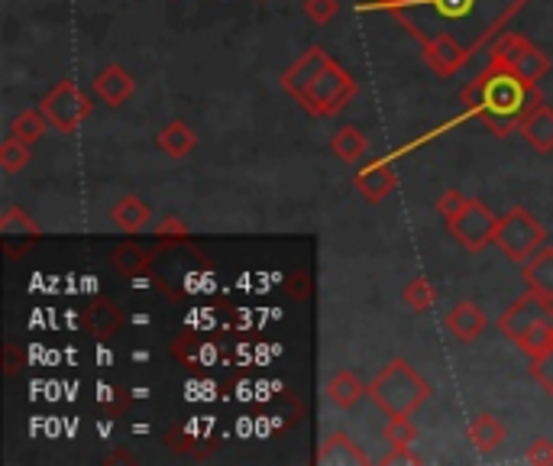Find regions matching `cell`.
Instances as JSON below:
<instances>
[{"label":"cell","mask_w":553,"mask_h":466,"mask_svg":"<svg viewBox=\"0 0 553 466\" xmlns=\"http://www.w3.org/2000/svg\"><path fill=\"white\" fill-rule=\"evenodd\" d=\"M518 7L521 0H398L395 17L424 43L453 36L466 49H476Z\"/></svg>","instance_id":"cell-1"},{"label":"cell","mask_w":553,"mask_h":466,"mask_svg":"<svg viewBox=\"0 0 553 466\" xmlns=\"http://www.w3.org/2000/svg\"><path fill=\"white\" fill-rule=\"evenodd\" d=\"M463 101L473 104V111L499 136H508L515 127H521V120L541 104L531 85H524L508 68H495V65L489 75H482L469 88H463Z\"/></svg>","instance_id":"cell-2"},{"label":"cell","mask_w":553,"mask_h":466,"mask_svg":"<svg viewBox=\"0 0 553 466\" xmlns=\"http://www.w3.org/2000/svg\"><path fill=\"white\" fill-rule=\"evenodd\" d=\"M366 395L372 399L382 415L389 418H411L427 399H431V382L405 360H392L366 386Z\"/></svg>","instance_id":"cell-3"},{"label":"cell","mask_w":553,"mask_h":466,"mask_svg":"<svg viewBox=\"0 0 553 466\" xmlns=\"http://www.w3.org/2000/svg\"><path fill=\"white\" fill-rule=\"evenodd\" d=\"M547 240V230L541 221H534L531 211L511 208L505 217H499L495 227V246L511 259V263H528Z\"/></svg>","instance_id":"cell-4"},{"label":"cell","mask_w":553,"mask_h":466,"mask_svg":"<svg viewBox=\"0 0 553 466\" xmlns=\"http://www.w3.org/2000/svg\"><path fill=\"white\" fill-rule=\"evenodd\" d=\"M353 94H356V81L350 78L347 68H340L334 59H330L324 65V72L317 75L311 85H308V91H304L301 98H298V104L308 114L327 117V114L343 111V107L353 101Z\"/></svg>","instance_id":"cell-5"},{"label":"cell","mask_w":553,"mask_h":466,"mask_svg":"<svg viewBox=\"0 0 553 466\" xmlns=\"http://www.w3.org/2000/svg\"><path fill=\"white\" fill-rule=\"evenodd\" d=\"M492 65L515 72L524 81V85H531V88H537V81H541L550 72V59L544 56V49L531 46L528 39L515 36V33H508V36L499 39V43H495V49H492Z\"/></svg>","instance_id":"cell-6"},{"label":"cell","mask_w":553,"mask_h":466,"mask_svg":"<svg viewBox=\"0 0 553 466\" xmlns=\"http://www.w3.org/2000/svg\"><path fill=\"white\" fill-rule=\"evenodd\" d=\"M39 111L46 114V120L52 123V130L75 133L81 123L94 114V101L75 85V81H59V85H55L43 98Z\"/></svg>","instance_id":"cell-7"},{"label":"cell","mask_w":553,"mask_h":466,"mask_svg":"<svg viewBox=\"0 0 553 466\" xmlns=\"http://www.w3.org/2000/svg\"><path fill=\"white\" fill-rule=\"evenodd\" d=\"M495 227H499V217H495L489 204L479 198H469L463 204V211L447 221L450 237L460 243L466 253H479V250H486L489 243H495Z\"/></svg>","instance_id":"cell-8"},{"label":"cell","mask_w":553,"mask_h":466,"mask_svg":"<svg viewBox=\"0 0 553 466\" xmlns=\"http://www.w3.org/2000/svg\"><path fill=\"white\" fill-rule=\"evenodd\" d=\"M534 324H553V301L544 298V295H534L528 292L524 298H518L515 305H511L502 318H499V331L508 337V340H518L528 327Z\"/></svg>","instance_id":"cell-9"},{"label":"cell","mask_w":553,"mask_h":466,"mask_svg":"<svg viewBox=\"0 0 553 466\" xmlns=\"http://www.w3.org/2000/svg\"><path fill=\"white\" fill-rule=\"evenodd\" d=\"M466 59H469V49L463 43H456L453 36H434V39H427L424 43V62L444 78L460 72V68L466 65Z\"/></svg>","instance_id":"cell-10"},{"label":"cell","mask_w":553,"mask_h":466,"mask_svg":"<svg viewBox=\"0 0 553 466\" xmlns=\"http://www.w3.org/2000/svg\"><path fill=\"white\" fill-rule=\"evenodd\" d=\"M327 62H330L327 52H324L321 46H311V49L304 52V56H301L292 68H288L285 75H282V91H288V94H292V98L298 101L301 94L308 91L311 81L324 72V65H327Z\"/></svg>","instance_id":"cell-11"},{"label":"cell","mask_w":553,"mask_h":466,"mask_svg":"<svg viewBox=\"0 0 553 466\" xmlns=\"http://www.w3.org/2000/svg\"><path fill=\"white\" fill-rule=\"evenodd\" d=\"M91 91H94V98L104 101L107 107H120L130 101V94L136 91V81L130 72H123L120 65H107L104 72L94 75Z\"/></svg>","instance_id":"cell-12"},{"label":"cell","mask_w":553,"mask_h":466,"mask_svg":"<svg viewBox=\"0 0 553 466\" xmlns=\"http://www.w3.org/2000/svg\"><path fill=\"white\" fill-rule=\"evenodd\" d=\"M447 331L460 340V344H473V340L486 331V311H482L476 301H460V305H453L450 314H447Z\"/></svg>","instance_id":"cell-13"},{"label":"cell","mask_w":553,"mask_h":466,"mask_svg":"<svg viewBox=\"0 0 553 466\" xmlns=\"http://www.w3.org/2000/svg\"><path fill=\"white\" fill-rule=\"evenodd\" d=\"M81 324H85V331H88L91 337L110 340V337H114V334L120 331L123 314H120V308H117L110 298H94L91 305L85 308V314H81Z\"/></svg>","instance_id":"cell-14"},{"label":"cell","mask_w":553,"mask_h":466,"mask_svg":"<svg viewBox=\"0 0 553 466\" xmlns=\"http://www.w3.org/2000/svg\"><path fill=\"white\" fill-rule=\"evenodd\" d=\"M524 289L553 301V246H541L521 269Z\"/></svg>","instance_id":"cell-15"},{"label":"cell","mask_w":553,"mask_h":466,"mask_svg":"<svg viewBox=\"0 0 553 466\" xmlns=\"http://www.w3.org/2000/svg\"><path fill=\"white\" fill-rule=\"evenodd\" d=\"M395 185H398V175H395V169L389 166V162H376V166H369V169H363L356 175V191L372 204L389 198L395 191Z\"/></svg>","instance_id":"cell-16"},{"label":"cell","mask_w":553,"mask_h":466,"mask_svg":"<svg viewBox=\"0 0 553 466\" xmlns=\"http://www.w3.org/2000/svg\"><path fill=\"white\" fill-rule=\"evenodd\" d=\"M317 463L321 466H363L369 463V457L359 450L347 434H327L321 441V450H317Z\"/></svg>","instance_id":"cell-17"},{"label":"cell","mask_w":553,"mask_h":466,"mask_svg":"<svg viewBox=\"0 0 553 466\" xmlns=\"http://www.w3.org/2000/svg\"><path fill=\"white\" fill-rule=\"evenodd\" d=\"M521 136L528 140L537 153H550L553 149V107H547L544 101L534 107V111L521 120Z\"/></svg>","instance_id":"cell-18"},{"label":"cell","mask_w":553,"mask_h":466,"mask_svg":"<svg viewBox=\"0 0 553 466\" xmlns=\"http://www.w3.org/2000/svg\"><path fill=\"white\" fill-rule=\"evenodd\" d=\"M156 146L162 149L165 156H172V159H185V156L195 153L198 136H195V130H191L185 120H169V123H165V127L159 130Z\"/></svg>","instance_id":"cell-19"},{"label":"cell","mask_w":553,"mask_h":466,"mask_svg":"<svg viewBox=\"0 0 553 466\" xmlns=\"http://www.w3.org/2000/svg\"><path fill=\"white\" fill-rule=\"evenodd\" d=\"M110 266H114V269L120 272V276L140 279V276H149L152 256L143 250L140 243H123V246H117L114 253H110Z\"/></svg>","instance_id":"cell-20"},{"label":"cell","mask_w":553,"mask_h":466,"mask_svg":"<svg viewBox=\"0 0 553 466\" xmlns=\"http://www.w3.org/2000/svg\"><path fill=\"white\" fill-rule=\"evenodd\" d=\"M110 217H114V224H117L123 233H140V230L149 227L152 211L146 208V201H140L136 195H123V198L114 204V211H110Z\"/></svg>","instance_id":"cell-21"},{"label":"cell","mask_w":553,"mask_h":466,"mask_svg":"<svg viewBox=\"0 0 553 466\" xmlns=\"http://www.w3.org/2000/svg\"><path fill=\"white\" fill-rule=\"evenodd\" d=\"M469 441L479 454H492L505 444V424L495 415H476L469 421Z\"/></svg>","instance_id":"cell-22"},{"label":"cell","mask_w":553,"mask_h":466,"mask_svg":"<svg viewBox=\"0 0 553 466\" xmlns=\"http://www.w3.org/2000/svg\"><path fill=\"white\" fill-rule=\"evenodd\" d=\"M324 392H327V399L334 402L337 408H353L366 395V386L350 373V369H343V373H334L327 379Z\"/></svg>","instance_id":"cell-23"},{"label":"cell","mask_w":553,"mask_h":466,"mask_svg":"<svg viewBox=\"0 0 553 466\" xmlns=\"http://www.w3.org/2000/svg\"><path fill=\"white\" fill-rule=\"evenodd\" d=\"M330 149H334V156L340 162H359L366 156L369 140H366L363 130L353 127V123H347V127H340L334 136H330Z\"/></svg>","instance_id":"cell-24"},{"label":"cell","mask_w":553,"mask_h":466,"mask_svg":"<svg viewBox=\"0 0 553 466\" xmlns=\"http://www.w3.org/2000/svg\"><path fill=\"white\" fill-rule=\"evenodd\" d=\"M46 127H49V120H46L43 111H23V114L13 117V123H10V136H17V140H23L26 146H33V143L43 140Z\"/></svg>","instance_id":"cell-25"},{"label":"cell","mask_w":553,"mask_h":466,"mask_svg":"<svg viewBox=\"0 0 553 466\" xmlns=\"http://www.w3.org/2000/svg\"><path fill=\"white\" fill-rule=\"evenodd\" d=\"M402 298H405V305L411 308V311H431L434 305H437V289H434V282L431 279H411L408 285H405V292H402Z\"/></svg>","instance_id":"cell-26"},{"label":"cell","mask_w":553,"mask_h":466,"mask_svg":"<svg viewBox=\"0 0 553 466\" xmlns=\"http://www.w3.org/2000/svg\"><path fill=\"white\" fill-rule=\"evenodd\" d=\"M0 233L10 240V237H39V224L33 221L30 214L20 211V208H10L4 217H0Z\"/></svg>","instance_id":"cell-27"},{"label":"cell","mask_w":553,"mask_h":466,"mask_svg":"<svg viewBox=\"0 0 553 466\" xmlns=\"http://www.w3.org/2000/svg\"><path fill=\"white\" fill-rule=\"evenodd\" d=\"M518 350H524L534 360V356H541L544 350H550L553 347V324H534V327H528L518 340Z\"/></svg>","instance_id":"cell-28"},{"label":"cell","mask_w":553,"mask_h":466,"mask_svg":"<svg viewBox=\"0 0 553 466\" xmlns=\"http://www.w3.org/2000/svg\"><path fill=\"white\" fill-rule=\"evenodd\" d=\"M30 159H33L30 146L17 140V136H7L4 146H0V169L4 172H20V169H26V162Z\"/></svg>","instance_id":"cell-29"},{"label":"cell","mask_w":553,"mask_h":466,"mask_svg":"<svg viewBox=\"0 0 553 466\" xmlns=\"http://www.w3.org/2000/svg\"><path fill=\"white\" fill-rule=\"evenodd\" d=\"M385 441H389V447H414L418 428H414L411 418H389V424H385Z\"/></svg>","instance_id":"cell-30"},{"label":"cell","mask_w":553,"mask_h":466,"mask_svg":"<svg viewBox=\"0 0 553 466\" xmlns=\"http://www.w3.org/2000/svg\"><path fill=\"white\" fill-rule=\"evenodd\" d=\"M531 379L541 386L547 395H553V347L531 360Z\"/></svg>","instance_id":"cell-31"},{"label":"cell","mask_w":553,"mask_h":466,"mask_svg":"<svg viewBox=\"0 0 553 466\" xmlns=\"http://www.w3.org/2000/svg\"><path fill=\"white\" fill-rule=\"evenodd\" d=\"M337 13H340L337 0H304V17H308L311 23H317V26L330 23Z\"/></svg>","instance_id":"cell-32"},{"label":"cell","mask_w":553,"mask_h":466,"mask_svg":"<svg viewBox=\"0 0 553 466\" xmlns=\"http://www.w3.org/2000/svg\"><path fill=\"white\" fill-rule=\"evenodd\" d=\"M466 201H469V198H463L460 191H456V188H450V191H444V195L437 198V204H434V208H437V214L444 217V224H447L450 217H456V214L463 211V204H466Z\"/></svg>","instance_id":"cell-33"},{"label":"cell","mask_w":553,"mask_h":466,"mask_svg":"<svg viewBox=\"0 0 553 466\" xmlns=\"http://www.w3.org/2000/svg\"><path fill=\"white\" fill-rule=\"evenodd\" d=\"M528 463L541 466V463H553V444L550 441H534L528 450Z\"/></svg>","instance_id":"cell-34"},{"label":"cell","mask_w":553,"mask_h":466,"mask_svg":"<svg viewBox=\"0 0 553 466\" xmlns=\"http://www.w3.org/2000/svg\"><path fill=\"white\" fill-rule=\"evenodd\" d=\"M382 463H424V457L414 454L411 447H392V454L382 457Z\"/></svg>","instance_id":"cell-35"},{"label":"cell","mask_w":553,"mask_h":466,"mask_svg":"<svg viewBox=\"0 0 553 466\" xmlns=\"http://www.w3.org/2000/svg\"><path fill=\"white\" fill-rule=\"evenodd\" d=\"M285 285H288V292H292L295 298H304V295H308V289H311V279L304 276V272H292V276L285 279Z\"/></svg>","instance_id":"cell-36"},{"label":"cell","mask_w":553,"mask_h":466,"mask_svg":"<svg viewBox=\"0 0 553 466\" xmlns=\"http://www.w3.org/2000/svg\"><path fill=\"white\" fill-rule=\"evenodd\" d=\"M156 233H159V237H172V233H175V237H185L188 227L178 221V217H165V221L156 227Z\"/></svg>","instance_id":"cell-37"},{"label":"cell","mask_w":553,"mask_h":466,"mask_svg":"<svg viewBox=\"0 0 553 466\" xmlns=\"http://www.w3.org/2000/svg\"><path fill=\"white\" fill-rule=\"evenodd\" d=\"M4 356H7V376H17L20 373V366H23V353L17 344H7L4 347Z\"/></svg>","instance_id":"cell-38"}]
</instances>
